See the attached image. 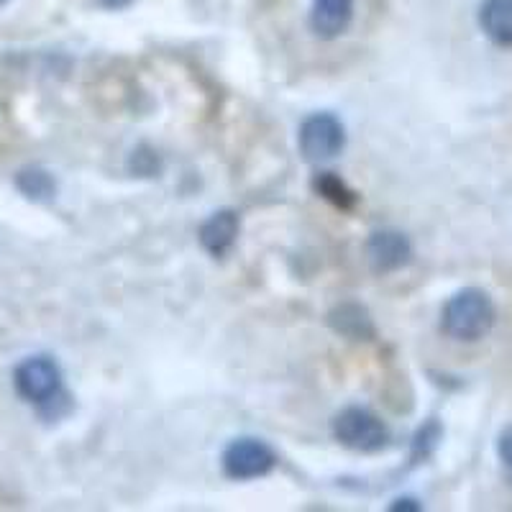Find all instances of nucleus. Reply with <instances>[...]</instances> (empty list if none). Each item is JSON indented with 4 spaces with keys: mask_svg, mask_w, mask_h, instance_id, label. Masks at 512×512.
<instances>
[{
    "mask_svg": "<svg viewBox=\"0 0 512 512\" xmlns=\"http://www.w3.org/2000/svg\"><path fill=\"white\" fill-rule=\"evenodd\" d=\"M497 320V310L492 297L479 287H466L451 295L443 305L441 328L454 341H479L492 331Z\"/></svg>",
    "mask_w": 512,
    "mask_h": 512,
    "instance_id": "1",
    "label": "nucleus"
},
{
    "mask_svg": "<svg viewBox=\"0 0 512 512\" xmlns=\"http://www.w3.org/2000/svg\"><path fill=\"white\" fill-rule=\"evenodd\" d=\"M333 436L338 443H344L351 451H361V454H374L379 448L387 446L390 441V431L387 425L367 408L351 405L344 408L333 420Z\"/></svg>",
    "mask_w": 512,
    "mask_h": 512,
    "instance_id": "2",
    "label": "nucleus"
},
{
    "mask_svg": "<svg viewBox=\"0 0 512 512\" xmlns=\"http://www.w3.org/2000/svg\"><path fill=\"white\" fill-rule=\"evenodd\" d=\"M16 392L39 408L62 395V369L52 356H29L13 372Z\"/></svg>",
    "mask_w": 512,
    "mask_h": 512,
    "instance_id": "3",
    "label": "nucleus"
},
{
    "mask_svg": "<svg viewBox=\"0 0 512 512\" xmlns=\"http://www.w3.org/2000/svg\"><path fill=\"white\" fill-rule=\"evenodd\" d=\"M346 131L344 123L333 113H313L300 126V152L308 162H331L344 152Z\"/></svg>",
    "mask_w": 512,
    "mask_h": 512,
    "instance_id": "4",
    "label": "nucleus"
},
{
    "mask_svg": "<svg viewBox=\"0 0 512 512\" xmlns=\"http://www.w3.org/2000/svg\"><path fill=\"white\" fill-rule=\"evenodd\" d=\"M277 464L272 448L259 438H236L223 451V472L231 479L249 482L269 474Z\"/></svg>",
    "mask_w": 512,
    "mask_h": 512,
    "instance_id": "5",
    "label": "nucleus"
},
{
    "mask_svg": "<svg viewBox=\"0 0 512 512\" xmlns=\"http://www.w3.org/2000/svg\"><path fill=\"white\" fill-rule=\"evenodd\" d=\"M367 259L374 272H397L413 259V244L400 231H377L367 241Z\"/></svg>",
    "mask_w": 512,
    "mask_h": 512,
    "instance_id": "6",
    "label": "nucleus"
},
{
    "mask_svg": "<svg viewBox=\"0 0 512 512\" xmlns=\"http://www.w3.org/2000/svg\"><path fill=\"white\" fill-rule=\"evenodd\" d=\"M354 0H313L310 29L320 39H338L351 26Z\"/></svg>",
    "mask_w": 512,
    "mask_h": 512,
    "instance_id": "7",
    "label": "nucleus"
},
{
    "mask_svg": "<svg viewBox=\"0 0 512 512\" xmlns=\"http://www.w3.org/2000/svg\"><path fill=\"white\" fill-rule=\"evenodd\" d=\"M239 239V216L233 210H218L200 226V244L210 256H226Z\"/></svg>",
    "mask_w": 512,
    "mask_h": 512,
    "instance_id": "8",
    "label": "nucleus"
},
{
    "mask_svg": "<svg viewBox=\"0 0 512 512\" xmlns=\"http://www.w3.org/2000/svg\"><path fill=\"white\" fill-rule=\"evenodd\" d=\"M479 26L500 47H512V0H484Z\"/></svg>",
    "mask_w": 512,
    "mask_h": 512,
    "instance_id": "9",
    "label": "nucleus"
},
{
    "mask_svg": "<svg viewBox=\"0 0 512 512\" xmlns=\"http://www.w3.org/2000/svg\"><path fill=\"white\" fill-rule=\"evenodd\" d=\"M328 323L333 326V331L341 333L346 338H354V341H367L374 336V323L369 318L367 308H361L356 303H344L338 305L331 315H328Z\"/></svg>",
    "mask_w": 512,
    "mask_h": 512,
    "instance_id": "10",
    "label": "nucleus"
},
{
    "mask_svg": "<svg viewBox=\"0 0 512 512\" xmlns=\"http://www.w3.org/2000/svg\"><path fill=\"white\" fill-rule=\"evenodd\" d=\"M313 190L318 192L320 198H326L328 203L341 210H354L356 203H359V195L333 172H318L313 177Z\"/></svg>",
    "mask_w": 512,
    "mask_h": 512,
    "instance_id": "11",
    "label": "nucleus"
},
{
    "mask_svg": "<svg viewBox=\"0 0 512 512\" xmlns=\"http://www.w3.org/2000/svg\"><path fill=\"white\" fill-rule=\"evenodd\" d=\"M16 187L24 198L36 200V203H44V200H52L54 192H57V182L49 175L47 169L29 167L21 169L16 175Z\"/></svg>",
    "mask_w": 512,
    "mask_h": 512,
    "instance_id": "12",
    "label": "nucleus"
},
{
    "mask_svg": "<svg viewBox=\"0 0 512 512\" xmlns=\"http://www.w3.org/2000/svg\"><path fill=\"white\" fill-rule=\"evenodd\" d=\"M441 425L436 423V420H431V423H425L423 428L418 431V436H415V454H420L425 459V456L433 454V448L438 446V441H441Z\"/></svg>",
    "mask_w": 512,
    "mask_h": 512,
    "instance_id": "13",
    "label": "nucleus"
},
{
    "mask_svg": "<svg viewBox=\"0 0 512 512\" xmlns=\"http://www.w3.org/2000/svg\"><path fill=\"white\" fill-rule=\"evenodd\" d=\"M497 454H500V461L505 464V469L512 477V425H507L505 431L500 433V441H497Z\"/></svg>",
    "mask_w": 512,
    "mask_h": 512,
    "instance_id": "14",
    "label": "nucleus"
},
{
    "mask_svg": "<svg viewBox=\"0 0 512 512\" xmlns=\"http://www.w3.org/2000/svg\"><path fill=\"white\" fill-rule=\"evenodd\" d=\"M392 510H420L418 500H410V497H405V500H395V505H392Z\"/></svg>",
    "mask_w": 512,
    "mask_h": 512,
    "instance_id": "15",
    "label": "nucleus"
},
{
    "mask_svg": "<svg viewBox=\"0 0 512 512\" xmlns=\"http://www.w3.org/2000/svg\"><path fill=\"white\" fill-rule=\"evenodd\" d=\"M105 8H113V11H118V8H126L131 6V0H100Z\"/></svg>",
    "mask_w": 512,
    "mask_h": 512,
    "instance_id": "16",
    "label": "nucleus"
},
{
    "mask_svg": "<svg viewBox=\"0 0 512 512\" xmlns=\"http://www.w3.org/2000/svg\"><path fill=\"white\" fill-rule=\"evenodd\" d=\"M3 3H6V0H0V6H3Z\"/></svg>",
    "mask_w": 512,
    "mask_h": 512,
    "instance_id": "17",
    "label": "nucleus"
}]
</instances>
